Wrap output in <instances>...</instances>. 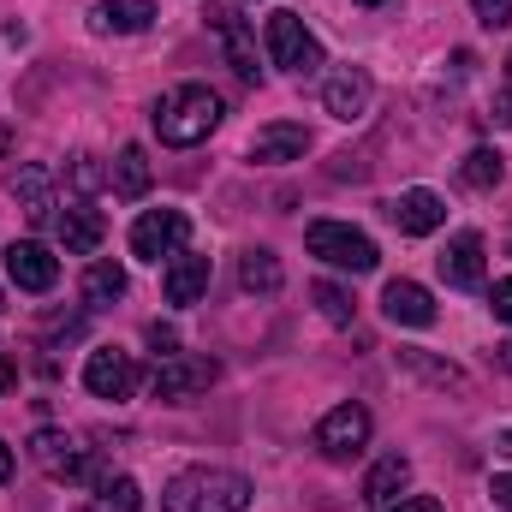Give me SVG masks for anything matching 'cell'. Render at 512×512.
<instances>
[{
  "mask_svg": "<svg viewBox=\"0 0 512 512\" xmlns=\"http://www.w3.org/2000/svg\"><path fill=\"white\" fill-rule=\"evenodd\" d=\"M304 245H310V256H322L328 268H346V274H370L382 262L376 256V239L358 233V227H346V221H310L304 227Z\"/></svg>",
  "mask_w": 512,
  "mask_h": 512,
  "instance_id": "cell-4",
  "label": "cell"
},
{
  "mask_svg": "<svg viewBox=\"0 0 512 512\" xmlns=\"http://www.w3.org/2000/svg\"><path fill=\"white\" fill-rule=\"evenodd\" d=\"M501 453H512V429H507V435H501Z\"/></svg>",
  "mask_w": 512,
  "mask_h": 512,
  "instance_id": "cell-38",
  "label": "cell"
},
{
  "mask_svg": "<svg viewBox=\"0 0 512 512\" xmlns=\"http://www.w3.org/2000/svg\"><path fill=\"white\" fill-rule=\"evenodd\" d=\"M304 149H310V131H304V126H262L251 137V161H262V167L304 161Z\"/></svg>",
  "mask_w": 512,
  "mask_h": 512,
  "instance_id": "cell-20",
  "label": "cell"
},
{
  "mask_svg": "<svg viewBox=\"0 0 512 512\" xmlns=\"http://www.w3.org/2000/svg\"><path fill=\"white\" fill-rule=\"evenodd\" d=\"M495 126H512V90H501V102H495Z\"/></svg>",
  "mask_w": 512,
  "mask_h": 512,
  "instance_id": "cell-35",
  "label": "cell"
},
{
  "mask_svg": "<svg viewBox=\"0 0 512 512\" xmlns=\"http://www.w3.org/2000/svg\"><path fill=\"white\" fill-rule=\"evenodd\" d=\"M370 102H376V84H370V72L364 66H340L328 84H322V108L334 114V120H364L370 114Z\"/></svg>",
  "mask_w": 512,
  "mask_h": 512,
  "instance_id": "cell-12",
  "label": "cell"
},
{
  "mask_svg": "<svg viewBox=\"0 0 512 512\" xmlns=\"http://www.w3.org/2000/svg\"><path fill=\"white\" fill-rule=\"evenodd\" d=\"M459 179H465L471 191H495V185L507 179V161H501V149H471V155L459 161Z\"/></svg>",
  "mask_w": 512,
  "mask_h": 512,
  "instance_id": "cell-26",
  "label": "cell"
},
{
  "mask_svg": "<svg viewBox=\"0 0 512 512\" xmlns=\"http://www.w3.org/2000/svg\"><path fill=\"white\" fill-rule=\"evenodd\" d=\"M382 310H387L393 328H429V322H435V298H429V286H417V280H387Z\"/></svg>",
  "mask_w": 512,
  "mask_h": 512,
  "instance_id": "cell-15",
  "label": "cell"
},
{
  "mask_svg": "<svg viewBox=\"0 0 512 512\" xmlns=\"http://www.w3.org/2000/svg\"><path fill=\"white\" fill-rule=\"evenodd\" d=\"M393 358H399V370H411V376H423V382H435V387H465V370L459 364H441V358H429L417 346H399Z\"/></svg>",
  "mask_w": 512,
  "mask_h": 512,
  "instance_id": "cell-23",
  "label": "cell"
},
{
  "mask_svg": "<svg viewBox=\"0 0 512 512\" xmlns=\"http://www.w3.org/2000/svg\"><path fill=\"white\" fill-rule=\"evenodd\" d=\"M221 376V364L215 358H191V352H173V358H161L155 364V399H167V405H179V399H191V393H209V382Z\"/></svg>",
  "mask_w": 512,
  "mask_h": 512,
  "instance_id": "cell-7",
  "label": "cell"
},
{
  "mask_svg": "<svg viewBox=\"0 0 512 512\" xmlns=\"http://www.w3.org/2000/svg\"><path fill=\"white\" fill-rule=\"evenodd\" d=\"M471 12H477V24H489V30H507L512 24V0H471Z\"/></svg>",
  "mask_w": 512,
  "mask_h": 512,
  "instance_id": "cell-29",
  "label": "cell"
},
{
  "mask_svg": "<svg viewBox=\"0 0 512 512\" xmlns=\"http://www.w3.org/2000/svg\"><path fill=\"white\" fill-rule=\"evenodd\" d=\"M149 126H155V137H161V143L191 149V143H203L209 131L221 126V96H215L209 84H179V90H167V96L155 102Z\"/></svg>",
  "mask_w": 512,
  "mask_h": 512,
  "instance_id": "cell-2",
  "label": "cell"
},
{
  "mask_svg": "<svg viewBox=\"0 0 512 512\" xmlns=\"http://www.w3.org/2000/svg\"><path fill=\"white\" fill-rule=\"evenodd\" d=\"M411 489V459H399V453H387L370 465V477H364V507H393L399 495Z\"/></svg>",
  "mask_w": 512,
  "mask_h": 512,
  "instance_id": "cell-19",
  "label": "cell"
},
{
  "mask_svg": "<svg viewBox=\"0 0 512 512\" xmlns=\"http://www.w3.org/2000/svg\"><path fill=\"white\" fill-rule=\"evenodd\" d=\"M364 441H370V411L364 405H334L316 423V453L322 459H352V453H364Z\"/></svg>",
  "mask_w": 512,
  "mask_h": 512,
  "instance_id": "cell-9",
  "label": "cell"
},
{
  "mask_svg": "<svg viewBox=\"0 0 512 512\" xmlns=\"http://www.w3.org/2000/svg\"><path fill=\"white\" fill-rule=\"evenodd\" d=\"M387 221H393L405 239H423V233H435V227L447 221V203H441L435 191L417 185V191H399V197L387 203Z\"/></svg>",
  "mask_w": 512,
  "mask_h": 512,
  "instance_id": "cell-13",
  "label": "cell"
},
{
  "mask_svg": "<svg viewBox=\"0 0 512 512\" xmlns=\"http://www.w3.org/2000/svg\"><path fill=\"white\" fill-rule=\"evenodd\" d=\"M149 179H155V173H149L143 143H126V149H120V161H114V191H120V197H143V191H149Z\"/></svg>",
  "mask_w": 512,
  "mask_h": 512,
  "instance_id": "cell-25",
  "label": "cell"
},
{
  "mask_svg": "<svg viewBox=\"0 0 512 512\" xmlns=\"http://www.w3.org/2000/svg\"><path fill=\"white\" fill-rule=\"evenodd\" d=\"M245 507H251V477L221 471V465L179 471L161 489V512H245Z\"/></svg>",
  "mask_w": 512,
  "mask_h": 512,
  "instance_id": "cell-1",
  "label": "cell"
},
{
  "mask_svg": "<svg viewBox=\"0 0 512 512\" xmlns=\"http://www.w3.org/2000/svg\"><path fill=\"white\" fill-rule=\"evenodd\" d=\"M358 6H387V0H358Z\"/></svg>",
  "mask_w": 512,
  "mask_h": 512,
  "instance_id": "cell-40",
  "label": "cell"
},
{
  "mask_svg": "<svg viewBox=\"0 0 512 512\" xmlns=\"http://www.w3.org/2000/svg\"><path fill=\"white\" fill-rule=\"evenodd\" d=\"M149 346L173 358V352H179V334H173V328H161V322H149Z\"/></svg>",
  "mask_w": 512,
  "mask_h": 512,
  "instance_id": "cell-32",
  "label": "cell"
},
{
  "mask_svg": "<svg viewBox=\"0 0 512 512\" xmlns=\"http://www.w3.org/2000/svg\"><path fill=\"white\" fill-rule=\"evenodd\" d=\"M54 233H60V245H66L72 256H96L102 251V239H108V221H102V209L72 203V209L54 215Z\"/></svg>",
  "mask_w": 512,
  "mask_h": 512,
  "instance_id": "cell-14",
  "label": "cell"
},
{
  "mask_svg": "<svg viewBox=\"0 0 512 512\" xmlns=\"http://www.w3.org/2000/svg\"><path fill=\"white\" fill-rule=\"evenodd\" d=\"M161 292H167V304H179V310H191L203 292H209V256L197 251H179L167 262V274H161Z\"/></svg>",
  "mask_w": 512,
  "mask_h": 512,
  "instance_id": "cell-17",
  "label": "cell"
},
{
  "mask_svg": "<svg viewBox=\"0 0 512 512\" xmlns=\"http://www.w3.org/2000/svg\"><path fill=\"white\" fill-rule=\"evenodd\" d=\"M72 185H78V191H96V185H102V167H96V155H78V161H72Z\"/></svg>",
  "mask_w": 512,
  "mask_h": 512,
  "instance_id": "cell-30",
  "label": "cell"
},
{
  "mask_svg": "<svg viewBox=\"0 0 512 512\" xmlns=\"http://www.w3.org/2000/svg\"><path fill=\"white\" fill-rule=\"evenodd\" d=\"M489 495H495V507H507V512H512V471H501V477L489 483Z\"/></svg>",
  "mask_w": 512,
  "mask_h": 512,
  "instance_id": "cell-33",
  "label": "cell"
},
{
  "mask_svg": "<svg viewBox=\"0 0 512 512\" xmlns=\"http://www.w3.org/2000/svg\"><path fill=\"white\" fill-rule=\"evenodd\" d=\"M6 477H12V447L0 441V483H6Z\"/></svg>",
  "mask_w": 512,
  "mask_h": 512,
  "instance_id": "cell-37",
  "label": "cell"
},
{
  "mask_svg": "<svg viewBox=\"0 0 512 512\" xmlns=\"http://www.w3.org/2000/svg\"><path fill=\"white\" fill-rule=\"evenodd\" d=\"M137 382H143V370H137V358L131 352H120V346H96L90 358H84V387L96 393V399H131L137 393Z\"/></svg>",
  "mask_w": 512,
  "mask_h": 512,
  "instance_id": "cell-8",
  "label": "cell"
},
{
  "mask_svg": "<svg viewBox=\"0 0 512 512\" xmlns=\"http://www.w3.org/2000/svg\"><path fill=\"white\" fill-rule=\"evenodd\" d=\"M30 453H36V465H42L48 477H60V483H90V489L108 483V465L96 459V447H78V441L60 435V429H36Z\"/></svg>",
  "mask_w": 512,
  "mask_h": 512,
  "instance_id": "cell-3",
  "label": "cell"
},
{
  "mask_svg": "<svg viewBox=\"0 0 512 512\" xmlns=\"http://www.w3.org/2000/svg\"><path fill=\"white\" fill-rule=\"evenodd\" d=\"M12 197H18V209L30 221H48L54 215V179H48V167H18L12 173Z\"/></svg>",
  "mask_w": 512,
  "mask_h": 512,
  "instance_id": "cell-21",
  "label": "cell"
},
{
  "mask_svg": "<svg viewBox=\"0 0 512 512\" xmlns=\"http://www.w3.org/2000/svg\"><path fill=\"white\" fill-rule=\"evenodd\" d=\"M96 495H102V512H143V495H137L131 477H108Z\"/></svg>",
  "mask_w": 512,
  "mask_h": 512,
  "instance_id": "cell-28",
  "label": "cell"
},
{
  "mask_svg": "<svg viewBox=\"0 0 512 512\" xmlns=\"http://www.w3.org/2000/svg\"><path fill=\"white\" fill-rule=\"evenodd\" d=\"M435 262H441V280L447 286H459V292L483 286V233H453L447 251L435 256Z\"/></svg>",
  "mask_w": 512,
  "mask_h": 512,
  "instance_id": "cell-16",
  "label": "cell"
},
{
  "mask_svg": "<svg viewBox=\"0 0 512 512\" xmlns=\"http://www.w3.org/2000/svg\"><path fill=\"white\" fill-rule=\"evenodd\" d=\"M501 352H507V370H512V346H501Z\"/></svg>",
  "mask_w": 512,
  "mask_h": 512,
  "instance_id": "cell-41",
  "label": "cell"
},
{
  "mask_svg": "<svg viewBox=\"0 0 512 512\" xmlns=\"http://www.w3.org/2000/svg\"><path fill=\"white\" fill-rule=\"evenodd\" d=\"M12 382H18V364H12V358H0V393H6Z\"/></svg>",
  "mask_w": 512,
  "mask_h": 512,
  "instance_id": "cell-36",
  "label": "cell"
},
{
  "mask_svg": "<svg viewBox=\"0 0 512 512\" xmlns=\"http://www.w3.org/2000/svg\"><path fill=\"white\" fill-rule=\"evenodd\" d=\"M507 90H512V54H507Z\"/></svg>",
  "mask_w": 512,
  "mask_h": 512,
  "instance_id": "cell-39",
  "label": "cell"
},
{
  "mask_svg": "<svg viewBox=\"0 0 512 512\" xmlns=\"http://www.w3.org/2000/svg\"><path fill=\"white\" fill-rule=\"evenodd\" d=\"M6 274H12L18 292H54L60 256L48 251V245H36V239H12V245H6Z\"/></svg>",
  "mask_w": 512,
  "mask_h": 512,
  "instance_id": "cell-11",
  "label": "cell"
},
{
  "mask_svg": "<svg viewBox=\"0 0 512 512\" xmlns=\"http://www.w3.org/2000/svg\"><path fill=\"white\" fill-rule=\"evenodd\" d=\"M280 280H286V274H280V256L274 251L239 256V286H245V292H262V298H268V292H280Z\"/></svg>",
  "mask_w": 512,
  "mask_h": 512,
  "instance_id": "cell-24",
  "label": "cell"
},
{
  "mask_svg": "<svg viewBox=\"0 0 512 512\" xmlns=\"http://www.w3.org/2000/svg\"><path fill=\"white\" fill-rule=\"evenodd\" d=\"M310 298H316V310H322L334 328H352V322H358V298H352L346 286H334V280H316V286H310Z\"/></svg>",
  "mask_w": 512,
  "mask_h": 512,
  "instance_id": "cell-27",
  "label": "cell"
},
{
  "mask_svg": "<svg viewBox=\"0 0 512 512\" xmlns=\"http://www.w3.org/2000/svg\"><path fill=\"white\" fill-rule=\"evenodd\" d=\"M149 24H155L149 0H102V6H90V30L96 36H137Z\"/></svg>",
  "mask_w": 512,
  "mask_h": 512,
  "instance_id": "cell-18",
  "label": "cell"
},
{
  "mask_svg": "<svg viewBox=\"0 0 512 512\" xmlns=\"http://www.w3.org/2000/svg\"><path fill=\"white\" fill-rule=\"evenodd\" d=\"M114 298H126V268L102 256V262H90V274H84V304H90V310H108Z\"/></svg>",
  "mask_w": 512,
  "mask_h": 512,
  "instance_id": "cell-22",
  "label": "cell"
},
{
  "mask_svg": "<svg viewBox=\"0 0 512 512\" xmlns=\"http://www.w3.org/2000/svg\"><path fill=\"white\" fill-rule=\"evenodd\" d=\"M489 310H495V322H507V328H512V280H495V292H489Z\"/></svg>",
  "mask_w": 512,
  "mask_h": 512,
  "instance_id": "cell-31",
  "label": "cell"
},
{
  "mask_svg": "<svg viewBox=\"0 0 512 512\" xmlns=\"http://www.w3.org/2000/svg\"><path fill=\"white\" fill-rule=\"evenodd\" d=\"M393 512H441L435 495H411V501H393Z\"/></svg>",
  "mask_w": 512,
  "mask_h": 512,
  "instance_id": "cell-34",
  "label": "cell"
},
{
  "mask_svg": "<svg viewBox=\"0 0 512 512\" xmlns=\"http://www.w3.org/2000/svg\"><path fill=\"white\" fill-rule=\"evenodd\" d=\"M262 42H268V60H274L280 72H298V78L322 72V42L304 30V18H298V12H268Z\"/></svg>",
  "mask_w": 512,
  "mask_h": 512,
  "instance_id": "cell-5",
  "label": "cell"
},
{
  "mask_svg": "<svg viewBox=\"0 0 512 512\" xmlns=\"http://www.w3.org/2000/svg\"><path fill=\"white\" fill-rule=\"evenodd\" d=\"M191 239V215L185 209H143L131 221V256L143 262H161V256H179Z\"/></svg>",
  "mask_w": 512,
  "mask_h": 512,
  "instance_id": "cell-6",
  "label": "cell"
},
{
  "mask_svg": "<svg viewBox=\"0 0 512 512\" xmlns=\"http://www.w3.org/2000/svg\"><path fill=\"white\" fill-rule=\"evenodd\" d=\"M203 18H209V30H215V42H221L227 66H233L245 84H256V78H262V66H256V36H251V24H245L233 6H209Z\"/></svg>",
  "mask_w": 512,
  "mask_h": 512,
  "instance_id": "cell-10",
  "label": "cell"
}]
</instances>
